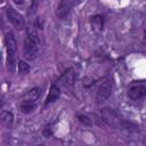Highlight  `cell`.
<instances>
[{"label":"cell","mask_w":146,"mask_h":146,"mask_svg":"<svg viewBox=\"0 0 146 146\" xmlns=\"http://www.w3.org/2000/svg\"><path fill=\"white\" fill-rule=\"evenodd\" d=\"M50 133H51V132H50L49 128H46V129L43 130V135H44L46 137H49V136H50Z\"/></svg>","instance_id":"e0dca14e"},{"label":"cell","mask_w":146,"mask_h":146,"mask_svg":"<svg viewBox=\"0 0 146 146\" xmlns=\"http://www.w3.org/2000/svg\"><path fill=\"white\" fill-rule=\"evenodd\" d=\"M16 5H23L24 3V0H13Z\"/></svg>","instance_id":"ac0fdd59"},{"label":"cell","mask_w":146,"mask_h":146,"mask_svg":"<svg viewBox=\"0 0 146 146\" xmlns=\"http://www.w3.org/2000/svg\"><path fill=\"white\" fill-rule=\"evenodd\" d=\"M1 120H2V122L5 123V124H7V125H10L13 122H14V115H13V113L11 112H2L1 113Z\"/></svg>","instance_id":"7c38bea8"},{"label":"cell","mask_w":146,"mask_h":146,"mask_svg":"<svg viewBox=\"0 0 146 146\" xmlns=\"http://www.w3.org/2000/svg\"><path fill=\"white\" fill-rule=\"evenodd\" d=\"M128 95L132 100L143 99L146 96V87L145 86H135V87L130 88Z\"/></svg>","instance_id":"8992f818"},{"label":"cell","mask_w":146,"mask_h":146,"mask_svg":"<svg viewBox=\"0 0 146 146\" xmlns=\"http://www.w3.org/2000/svg\"><path fill=\"white\" fill-rule=\"evenodd\" d=\"M144 43L146 44V31H145V36H144Z\"/></svg>","instance_id":"d6986e66"},{"label":"cell","mask_w":146,"mask_h":146,"mask_svg":"<svg viewBox=\"0 0 146 146\" xmlns=\"http://www.w3.org/2000/svg\"><path fill=\"white\" fill-rule=\"evenodd\" d=\"M5 43H6L7 54H8V67L11 71H14V65H15L14 60H15V54H16V49H17V41H16L13 32L6 33Z\"/></svg>","instance_id":"7a4b0ae2"},{"label":"cell","mask_w":146,"mask_h":146,"mask_svg":"<svg viewBox=\"0 0 146 146\" xmlns=\"http://www.w3.org/2000/svg\"><path fill=\"white\" fill-rule=\"evenodd\" d=\"M23 54L24 57L32 60L36 57L38 54V43L33 42L32 40H30L29 38H26L24 40V47H23Z\"/></svg>","instance_id":"5b68a950"},{"label":"cell","mask_w":146,"mask_h":146,"mask_svg":"<svg viewBox=\"0 0 146 146\" xmlns=\"http://www.w3.org/2000/svg\"><path fill=\"white\" fill-rule=\"evenodd\" d=\"M41 96V89L40 88H33L31 89L26 95L24 99H30V100H36Z\"/></svg>","instance_id":"8fae6325"},{"label":"cell","mask_w":146,"mask_h":146,"mask_svg":"<svg viewBox=\"0 0 146 146\" xmlns=\"http://www.w3.org/2000/svg\"><path fill=\"white\" fill-rule=\"evenodd\" d=\"M71 5H72L71 0H60L58 5V9H57V15L59 18H64L68 14L71 9Z\"/></svg>","instance_id":"52a82bcc"},{"label":"cell","mask_w":146,"mask_h":146,"mask_svg":"<svg viewBox=\"0 0 146 146\" xmlns=\"http://www.w3.org/2000/svg\"><path fill=\"white\" fill-rule=\"evenodd\" d=\"M26 36H27L30 40H32L33 42L39 43V35H38V32H36V27H35L34 25H29V26H27Z\"/></svg>","instance_id":"30bf717a"},{"label":"cell","mask_w":146,"mask_h":146,"mask_svg":"<svg viewBox=\"0 0 146 146\" xmlns=\"http://www.w3.org/2000/svg\"><path fill=\"white\" fill-rule=\"evenodd\" d=\"M59 95H60L59 88L56 84H52L50 87V90H49V94H48V97H47V100H46V105L56 102L59 98Z\"/></svg>","instance_id":"9c48e42d"},{"label":"cell","mask_w":146,"mask_h":146,"mask_svg":"<svg viewBox=\"0 0 146 146\" xmlns=\"http://www.w3.org/2000/svg\"><path fill=\"white\" fill-rule=\"evenodd\" d=\"M102 119L106 124L115 129H124L128 127V123L114 110L110 107H104L102 110Z\"/></svg>","instance_id":"6da1fadb"},{"label":"cell","mask_w":146,"mask_h":146,"mask_svg":"<svg viewBox=\"0 0 146 146\" xmlns=\"http://www.w3.org/2000/svg\"><path fill=\"white\" fill-rule=\"evenodd\" d=\"M64 79H65V81H66L68 84H72L73 81H74V72H73L72 70H68V71L65 73Z\"/></svg>","instance_id":"2e32d148"},{"label":"cell","mask_w":146,"mask_h":146,"mask_svg":"<svg viewBox=\"0 0 146 146\" xmlns=\"http://www.w3.org/2000/svg\"><path fill=\"white\" fill-rule=\"evenodd\" d=\"M36 108V103L35 100H30V99H23V102L19 105V110L22 113H31Z\"/></svg>","instance_id":"ba28073f"},{"label":"cell","mask_w":146,"mask_h":146,"mask_svg":"<svg viewBox=\"0 0 146 146\" xmlns=\"http://www.w3.org/2000/svg\"><path fill=\"white\" fill-rule=\"evenodd\" d=\"M76 117H78L79 122H81V123L84 124V125H91V124H92L91 119H89L88 116H86V115H83V114H78Z\"/></svg>","instance_id":"9a60e30c"},{"label":"cell","mask_w":146,"mask_h":146,"mask_svg":"<svg viewBox=\"0 0 146 146\" xmlns=\"http://www.w3.org/2000/svg\"><path fill=\"white\" fill-rule=\"evenodd\" d=\"M112 94V82L110 80H105L98 88L97 91V102L98 103H104Z\"/></svg>","instance_id":"277c9868"},{"label":"cell","mask_w":146,"mask_h":146,"mask_svg":"<svg viewBox=\"0 0 146 146\" xmlns=\"http://www.w3.org/2000/svg\"><path fill=\"white\" fill-rule=\"evenodd\" d=\"M91 24L96 30L100 31L103 27V17L102 16H94L91 18Z\"/></svg>","instance_id":"4fadbf2b"},{"label":"cell","mask_w":146,"mask_h":146,"mask_svg":"<svg viewBox=\"0 0 146 146\" xmlns=\"http://www.w3.org/2000/svg\"><path fill=\"white\" fill-rule=\"evenodd\" d=\"M17 66H18V71L21 72V73H29V71H30V65L26 63V62H24V60H19L18 62V64H17Z\"/></svg>","instance_id":"5bb4252c"},{"label":"cell","mask_w":146,"mask_h":146,"mask_svg":"<svg viewBox=\"0 0 146 146\" xmlns=\"http://www.w3.org/2000/svg\"><path fill=\"white\" fill-rule=\"evenodd\" d=\"M6 14H7V17L9 19V22L17 29V30H22L24 26H25V21L23 18V16L16 11L14 8L11 7H8L7 10H6Z\"/></svg>","instance_id":"3957f363"}]
</instances>
